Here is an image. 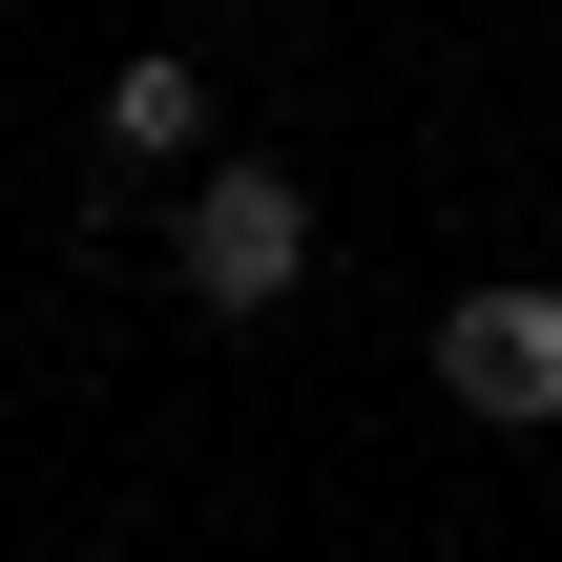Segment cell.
<instances>
[{
  "mask_svg": "<svg viewBox=\"0 0 562 562\" xmlns=\"http://www.w3.org/2000/svg\"><path fill=\"white\" fill-rule=\"evenodd\" d=\"M167 271H188V313H271V292L313 271V188H292V167H209L188 229H167Z\"/></svg>",
  "mask_w": 562,
  "mask_h": 562,
  "instance_id": "6da1fadb",
  "label": "cell"
},
{
  "mask_svg": "<svg viewBox=\"0 0 562 562\" xmlns=\"http://www.w3.org/2000/svg\"><path fill=\"white\" fill-rule=\"evenodd\" d=\"M438 396H459V417H501V438L562 417V292H542V271H480V292L438 313Z\"/></svg>",
  "mask_w": 562,
  "mask_h": 562,
  "instance_id": "7a4b0ae2",
  "label": "cell"
},
{
  "mask_svg": "<svg viewBox=\"0 0 562 562\" xmlns=\"http://www.w3.org/2000/svg\"><path fill=\"white\" fill-rule=\"evenodd\" d=\"M104 146H125V167H167V146H209V83H188V63L146 42V63L104 83Z\"/></svg>",
  "mask_w": 562,
  "mask_h": 562,
  "instance_id": "3957f363",
  "label": "cell"
}]
</instances>
